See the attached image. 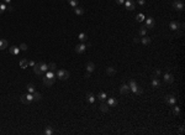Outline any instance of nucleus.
<instances>
[{"label": "nucleus", "instance_id": "obj_1", "mask_svg": "<svg viewBox=\"0 0 185 135\" xmlns=\"http://www.w3.org/2000/svg\"><path fill=\"white\" fill-rule=\"evenodd\" d=\"M57 77L59 78V79H62V81H65V79L69 78V72L67 69H59L57 72Z\"/></svg>", "mask_w": 185, "mask_h": 135}, {"label": "nucleus", "instance_id": "obj_2", "mask_svg": "<svg viewBox=\"0 0 185 135\" xmlns=\"http://www.w3.org/2000/svg\"><path fill=\"white\" fill-rule=\"evenodd\" d=\"M88 46H90V43H84V42H82V43H79V45L75 46V52L77 53H84L85 50L88 48Z\"/></svg>", "mask_w": 185, "mask_h": 135}, {"label": "nucleus", "instance_id": "obj_3", "mask_svg": "<svg viewBox=\"0 0 185 135\" xmlns=\"http://www.w3.org/2000/svg\"><path fill=\"white\" fill-rule=\"evenodd\" d=\"M173 8L178 11H183L184 10V3L181 0H174L173 1Z\"/></svg>", "mask_w": 185, "mask_h": 135}, {"label": "nucleus", "instance_id": "obj_4", "mask_svg": "<svg viewBox=\"0 0 185 135\" xmlns=\"http://www.w3.org/2000/svg\"><path fill=\"white\" fill-rule=\"evenodd\" d=\"M165 103L168 106H174L176 103V98L175 96H173V94H168L165 97Z\"/></svg>", "mask_w": 185, "mask_h": 135}, {"label": "nucleus", "instance_id": "obj_5", "mask_svg": "<svg viewBox=\"0 0 185 135\" xmlns=\"http://www.w3.org/2000/svg\"><path fill=\"white\" fill-rule=\"evenodd\" d=\"M125 6H126V9L128 10V11H133L135 8H136V4L133 3V0H125Z\"/></svg>", "mask_w": 185, "mask_h": 135}, {"label": "nucleus", "instance_id": "obj_6", "mask_svg": "<svg viewBox=\"0 0 185 135\" xmlns=\"http://www.w3.org/2000/svg\"><path fill=\"white\" fill-rule=\"evenodd\" d=\"M147 29H153L154 26H156V21H154V19L152 18V16H149V18H147L146 19V25H144Z\"/></svg>", "mask_w": 185, "mask_h": 135}, {"label": "nucleus", "instance_id": "obj_7", "mask_svg": "<svg viewBox=\"0 0 185 135\" xmlns=\"http://www.w3.org/2000/svg\"><path fill=\"white\" fill-rule=\"evenodd\" d=\"M120 93H121V94H123V96L128 94V93H130V87H128V84H126V83L121 84V87H120Z\"/></svg>", "mask_w": 185, "mask_h": 135}, {"label": "nucleus", "instance_id": "obj_8", "mask_svg": "<svg viewBox=\"0 0 185 135\" xmlns=\"http://www.w3.org/2000/svg\"><path fill=\"white\" fill-rule=\"evenodd\" d=\"M43 84L46 87H51L54 84V78H48V77H45L43 78Z\"/></svg>", "mask_w": 185, "mask_h": 135}, {"label": "nucleus", "instance_id": "obj_9", "mask_svg": "<svg viewBox=\"0 0 185 135\" xmlns=\"http://www.w3.org/2000/svg\"><path fill=\"white\" fill-rule=\"evenodd\" d=\"M128 87H130V91H132L133 93H136L137 92V88H138V86H137V83L133 81V79H131L128 83Z\"/></svg>", "mask_w": 185, "mask_h": 135}, {"label": "nucleus", "instance_id": "obj_10", "mask_svg": "<svg viewBox=\"0 0 185 135\" xmlns=\"http://www.w3.org/2000/svg\"><path fill=\"white\" fill-rule=\"evenodd\" d=\"M180 27V25H179V22H176V21H170L169 22V29L173 30V31H176V30Z\"/></svg>", "mask_w": 185, "mask_h": 135}, {"label": "nucleus", "instance_id": "obj_11", "mask_svg": "<svg viewBox=\"0 0 185 135\" xmlns=\"http://www.w3.org/2000/svg\"><path fill=\"white\" fill-rule=\"evenodd\" d=\"M164 81H165V83H173V82H174V77H173L170 73L166 72L165 74H164Z\"/></svg>", "mask_w": 185, "mask_h": 135}, {"label": "nucleus", "instance_id": "obj_12", "mask_svg": "<svg viewBox=\"0 0 185 135\" xmlns=\"http://www.w3.org/2000/svg\"><path fill=\"white\" fill-rule=\"evenodd\" d=\"M107 106L110 107V108H115V107L117 106V100L115 98H109L107 99Z\"/></svg>", "mask_w": 185, "mask_h": 135}, {"label": "nucleus", "instance_id": "obj_13", "mask_svg": "<svg viewBox=\"0 0 185 135\" xmlns=\"http://www.w3.org/2000/svg\"><path fill=\"white\" fill-rule=\"evenodd\" d=\"M160 87V82L157 77H152V88H158Z\"/></svg>", "mask_w": 185, "mask_h": 135}, {"label": "nucleus", "instance_id": "obj_14", "mask_svg": "<svg viewBox=\"0 0 185 135\" xmlns=\"http://www.w3.org/2000/svg\"><path fill=\"white\" fill-rule=\"evenodd\" d=\"M100 110H101L102 113H107L109 110H110V107L107 106V103H101V106H100V108H99Z\"/></svg>", "mask_w": 185, "mask_h": 135}, {"label": "nucleus", "instance_id": "obj_15", "mask_svg": "<svg viewBox=\"0 0 185 135\" xmlns=\"http://www.w3.org/2000/svg\"><path fill=\"white\" fill-rule=\"evenodd\" d=\"M78 39H79L80 42H86V41H88V36H86L85 32H80V34L78 35Z\"/></svg>", "mask_w": 185, "mask_h": 135}, {"label": "nucleus", "instance_id": "obj_16", "mask_svg": "<svg viewBox=\"0 0 185 135\" xmlns=\"http://www.w3.org/2000/svg\"><path fill=\"white\" fill-rule=\"evenodd\" d=\"M32 97H33V100H35V102H40V100L42 99V94L38 93V92H36V91L32 93Z\"/></svg>", "mask_w": 185, "mask_h": 135}, {"label": "nucleus", "instance_id": "obj_17", "mask_svg": "<svg viewBox=\"0 0 185 135\" xmlns=\"http://www.w3.org/2000/svg\"><path fill=\"white\" fill-rule=\"evenodd\" d=\"M86 100H88V102H89L90 104H92V103H95V96L92 94L91 92L86 94Z\"/></svg>", "mask_w": 185, "mask_h": 135}, {"label": "nucleus", "instance_id": "obj_18", "mask_svg": "<svg viewBox=\"0 0 185 135\" xmlns=\"http://www.w3.org/2000/svg\"><path fill=\"white\" fill-rule=\"evenodd\" d=\"M94 69H95V65H94L92 62H88V63H86V72L91 73Z\"/></svg>", "mask_w": 185, "mask_h": 135}, {"label": "nucleus", "instance_id": "obj_19", "mask_svg": "<svg viewBox=\"0 0 185 135\" xmlns=\"http://www.w3.org/2000/svg\"><path fill=\"white\" fill-rule=\"evenodd\" d=\"M106 74H107V76H114V74H116V69L114 67H107L106 68Z\"/></svg>", "mask_w": 185, "mask_h": 135}, {"label": "nucleus", "instance_id": "obj_20", "mask_svg": "<svg viewBox=\"0 0 185 135\" xmlns=\"http://www.w3.org/2000/svg\"><path fill=\"white\" fill-rule=\"evenodd\" d=\"M139 41H141V42H142L144 46H147V45H149V43H151V41H152V40H151V37L143 36V37H142V40H139Z\"/></svg>", "mask_w": 185, "mask_h": 135}, {"label": "nucleus", "instance_id": "obj_21", "mask_svg": "<svg viewBox=\"0 0 185 135\" xmlns=\"http://www.w3.org/2000/svg\"><path fill=\"white\" fill-rule=\"evenodd\" d=\"M98 99H99V100H101V102L106 100V99H107V96H106V93H105V92H100V93L98 94Z\"/></svg>", "mask_w": 185, "mask_h": 135}, {"label": "nucleus", "instance_id": "obj_22", "mask_svg": "<svg viewBox=\"0 0 185 135\" xmlns=\"http://www.w3.org/2000/svg\"><path fill=\"white\" fill-rule=\"evenodd\" d=\"M74 12H75L77 15H83L85 11H84V9L80 8V6H75V8H74Z\"/></svg>", "mask_w": 185, "mask_h": 135}, {"label": "nucleus", "instance_id": "obj_23", "mask_svg": "<svg viewBox=\"0 0 185 135\" xmlns=\"http://www.w3.org/2000/svg\"><path fill=\"white\" fill-rule=\"evenodd\" d=\"M8 47V41L5 39H1L0 40V50H5Z\"/></svg>", "mask_w": 185, "mask_h": 135}, {"label": "nucleus", "instance_id": "obj_24", "mask_svg": "<svg viewBox=\"0 0 185 135\" xmlns=\"http://www.w3.org/2000/svg\"><path fill=\"white\" fill-rule=\"evenodd\" d=\"M40 68H41L42 72H47L48 71V65H47L46 62H41L40 63Z\"/></svg>", "mask_w": 185, "mask_h": 135}, {"label": "nucleus", "instance_id": "obj_25", "mask_svg": "<svg viewBox=\"0 0 185 135\" xmlns=\"http://www.w3.org/2000/svg\"><path fill=\"white\" fill-rule=\"evenodd\" d=\"M33 71H35V73H36L37 76H40V74L42 73V71H41V68H40V63H36V65L33 66Z\"/></svg>", "mask_w": 185, "mask_h": 135}, {"label": "nucleus", "instance_id": "obj_26", "mask_svg": "<svg viewBox=\"0 0 185 135\" xmlns=\"http://www.w3.org/2000/svg\"><path fill=\"white\" fill-rule=\"evenodd\" d=\"M10 52H11L12 55H18V52H20V48L16 47V46H11V47H10Z\"/></svg>", "mask_w": 185, "mask_h": 135}, {"label": "nucleus", "instance_id": "obj_27", "mask_svg": "<svg viewBox=\"0 0 185 135\" xmlns=\"http://www.w3.org/2000/svg\"><path fill=\"white\" fill-rule=\"evenodd\" d=\"M27 66H28V61L26 59V58H24V59L20 61V67L21 68H26Z\"/></svg>", "mask_w": 185, "mask_h": 135}, {"label": "nucleus", "instance_id": "obj_28", "mask_svg": "<svg viewBox=\"0 0 185 135\" xmlns=\"http://www.w3.org/2000/svg\"><path fill=\"white\" fill-rule=\"evenodd\" d=\"M27 91H28V93H33V92H35V91H36V88H35V86H33V84H32V83H28L27 84Z\"/></svg>", "mask_w": 185, "mask_h": 135}, {"label": "nucleus", "instance_id": "obj_29", "mask_svg": "<svg viewBox=\"0 0 185 135\" xmlns=\"http://www.w3.org/2000/svg\"><path fill=\"white\" fill-rule=\"evenodd\" d=\"M53 133H54V131H53L52 126H47L46 129H45V134H46V135H52Z\"/></svg>", "mask_w": 185, "mask_h": 135}, {"label": "nucleus", "instance_id": "obj_30", "mask_svg": "<svg viewBox=\"0 0 185 135\" xmlns=\"http://www.w3.org/2000/svg\"><path fill=\"white\" fill-rule=\"evenodd\" d=\"M68 3H69V5H70L72 8H75V6H78L79 0H68Z\"/></svg>", "mask_w": 185, "mask_h": 135}, {"label": "nucleus", "instance_id": "obj_31", "mask_svg": "<svg viewBox=\"0 0 185 135\" xmlns=\"http://www.w3.org/2000/svg\"><path fill=\"white\" fill-rule=\"evenodd\" d=\"M20 100H21V103H24V104H30V103H31L27 98H26V96H21L20 97Z\"/></svg>", "mask_w": 185, "mask_h": 135}, {"label": "nucleus", "instance_id": "obj_32", "mask_svg": "<svg viewBox=\"0 0 185 135\" xmlns=\"http://www.w3.org/2000/svg\"><path fill=\"white\" fill-rule=\"evenodd\" d=\"M173 114L175 116H178L180 114V108L179 107H173Z\"/></svg>", "mask_w": 185, "mask_h": 135}, {"label": "nucleus", "instance_id": "obj_33", "mask_svg": "<svg viewBox=\"0 0 185 135\" xmlns=\"http://www.w3.org/2000/svg\"><path fill=\"white\" fill-rule=\"evenodd\" d=\"M146 32H147V27H146V26H142V27L139 29V35H141V36H146Z\"/></svg>", "mask_w": 185, "mask_h": 135}, {"label": "nucleus", "instance_id": "obj_34", "mask_svg": "<svg viewBox=\"0 0 185 135\" xmlns=\"http://www.w3.org/2000/svg\"><path fill=\"white\" fill-rule=\"evenodd\" d=\"M6 9H8V8H6V5H5V4H3V3H0V14H3V12H4Z\"/></svg>", "mask_w": 185, "mask_h": 135}, {"label": "nucleus", "instance_id": "obj_35", "mask_svg": "<svg viewBox=\"0 0 185 135\" xmlns=\"http://www.w3.org/2000/svg\"><path fill=\"white\" fill-rule=\"evenodd\" d=\"M56 68H57V66H56L54 62H51V63L48 65V69H49V71H53V69H56Z\"/></svg>", "mask_w": 185, "mask_h": 135}, {"label": "nucleus", "instance_id": "obj_36", "mask_svg": "<svg viewBox=\"0 0 185 135\" xmlns=\"http://www.w3.org/2000/svg\"><path fill=\"white\" fill-rule=\"evenodd\" d=\"M46 77H48V78H54V73H53L52 71H47V72H46Z\"/></svg>", "mask_w": 185, "mask_h": 135}, {"label": "nucleus", "instance_id": "obj_37", "mask_svg": "<svg viewBox=\"0 0 185 135\" xmlns=\"http://www.w3.org/2000/svg\"><path fill=\"white\" fill-rule=\"evenodd\" d=\"M20 50H21V51H27V48H28V46L27 45H26V43H21V45H20Z\"/></svg>", "mask_w": 185, "mask_h": 135}, {"label": "nucleus", "instance_id": "obj_38", "mask_svg": "<svg viewBox=\"0 0 185 135\" xmlns=\"http://www.w3.org/2000/svg\"><path fill=\"white\" fill-rule=\"evenodd\" d=\"M136 19L138 20V21H142V20L144 19V15H143V14H138V15L136 16Z\"/></svg>", "mask_w": 185, "mask_h": 135}, {"label": "nucleus", "instance_id": "obj_39", "mask_svg": "<svg viewBox=\"0 0 185 135\" xmlns=\"http://www.w3.org/2000/svg\"><path fill=\"white\" fill-rule=\"evenodd\" d=\"M184 125H181V126H179V134H184Z\"/></svg>", "mask_w": 185, "mask_h": 135}, {"label": "nucleus", "instance_id": "obj_40", "mask_svg": "<svg viewBox=\"0 0 185 135\" xmlns=\"http://www.w3.org/2000/svg\"><path fill=\"white\" fill-rule=\"evenodd\" d=\"M137 3H138V5H141V6H143V5L146 4V0H137Z\"/></svg>", "mask_w": 185, "mask_h": 135}, {"label": "nucleus", "instance_id": "obj_41", "mask_svg": "<svg viewBox=\"0 0 185 135\" xmlns=\"http://www.w3.org/2000/svg\"><path fill=\"white\" fill-rule=\"evenodd\" d=\"M142 93H143V89H142L141 87H138V88H137V92H136V94H142Z\"/></svg>", "mask_w": 185, "mask_h": 135}, {"label": "nucleus", "instance_id": "obj_42", "mask_svg": "<svg viewBox=\"0 0 185 135\" xmlns=\"http://www.w3.org/2000/svg\"><path fill=\"white\" fill-rule=\"evenodd\" d=\"M159 77V76H160V71H159V69H156V72H154V76H153V77Z\"/></svg>", "mask_w": 185, "mask_h": 135}, {"label": "nucleus", "instance_id": "obj_43", "mask_svg": "<svg viewBox=\"0 0 185 135\" xmlns=\"http://www.w3.org/2000/svg\"><path fill=\"white\" fill-rule=\"evenodd\" d=\"M36 65V62L35 61H28V66H31V67H33Z\"/></svg>", "mask_w": 185, "mask_h": 135}, {"label": "nucleus", "instance_id": "obj_44", "mask_svg": "<svg viewBox=\"0 0 185 135\" xmlns=\"http://www.w3.org/2000/svg\"><path fill=\"white\" fill-rule=\"evenodd\" d=\"M116 3H117V4H123L125 0H116Z\"/></svg>", "mask_w": 185, "mask_h": 135}, {"label": "nucleus", "instance_id": "obj_45", "mask_svg": "<svg viewBox=\"0 0 185 135\" xmlns=\"http://www.w3.org/2000/svg\"><path fill=\"white\" fill-rule=\"evenodd\" d=\"M133 42H135V43H137V42H139V40L137 39V37H135V39H133Z\"/></svg>", "mask_w": 185, "mask_h": 135}, {"label": "nucleus", "instance_id": "obj_46", "mask_svg": "<svg viewBox=\"0 0 185 135\" xmlns=\"http://www.w3.org/2000/svg\"><path fill=\"white\" fill-rule=\"evenodd\" d=\"M90 77V73H89V72H88V73H86V74H85V78H89Z\"/></svg>", "mask_w": 185, "mask_h": 135}, {"label": "nucleus", "instance_id": "obj_47", "mask_svg": "<svg viewBox=\"0 0 185 135\" xmlns=\"http://www.w3.org/2000/svg\"><path fill=\"white\" fill-rule=\"evenodd\" d=\"M10 1H11V0H4V3H5V4H10Z\"/></svg>", "mask_w": 185, "mask_h": 135}]
</instances>
